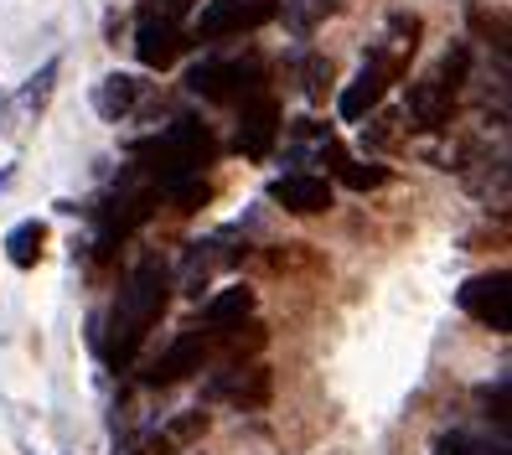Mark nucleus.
Returning a JSON list of instances; mask_svg holds the SVG:
<instances>
[{"label":"nucleus","instance_id":"obj_1","mask_svg":"<svg viewBox=\"0 0 512 455\" xmlns=\"http://www.w3.org/2000/svg\"><path fill=\"white\" fill-rule=\"evenodd\" d=\"M166 295H171L166 264L145 259L135 275H130V285L119 290V306H114V316H109V347H104V357L114 362V368H125V362L140 352L145 331L156 326L161 311H166Z\"/></svg>","mask_w":512,"mask_h":455},{"label":"nucleus","instance_id":"obj_2","mask_svg":"<svg viewBox=\"0 0 512 455\" xmlns=\"http://www.w3.org/2000/svg\"><path fill=\"white\" fill-rule=\"evenodd\" d=\"M135 156H145L150 166H156V176L166 181V187H176V181H187V176H202L207 166H213L218 156V140L213 130L202 125V119H176V125L156 140H145Z\"/></svg>","mask_w":512,"mask_h":455},{"label":"nucleus","instance_id":"obj_3","mask_svg":"<svg viewBox=\"0 0 512 455\" xmlns=\"http://www.w3.org/2000/svg\"><path fill=\"white\" fill-rule=\"evenodd\" d=\"M466 68H471V52L466 47H450L440 57V68L430 78H419L414 83V94H409V114L419 119V130H440L450 109H456V94H461V83H466Z\"/></svg>","mask_w":512,"mask_h":455},{"label":"nucleus","instance_id":"obj_4","mask_svg":"<svg viewBox=\"0 0 512 455\" xmlns=\"http://www.w3.org/2000/svg\"><path fill=\"white\" fill-rule=\"evenodd\" d=\"M259 83H264V63L259 57H233V63H202L187 73V88L202 99H213V104H238V99H254L259 94Z\"/></svg>","mask_w":512,"mask_h":455},{"label":"nucleus","instance_id":"obj_5","mask_svg":"<svg viewBox=\"0 0 512 455\" xmlns=\"http://www.w3.org/2000/svg\"><path fill=\"white\" fill-rule=\"evenodd\" d=\"M275 16H280V0H207L192 21V32L202 42H218V37H238V32H259Z\"/></svg>","mask_w":512,"mask_h":455},{"label":"nucleus","instance_id":"obj_6","mask_svg":"<svg viewBox=\"0 0 512 455\" xmlns=\"http://www.w3.org/2000/svg\"><path fill=\"white\" fill-rule=\"evenodd\" d=\"M456 306L466 316H476L492 331H512V275L507 269H492V275H471L456 290Z\"/></svg>","mask_w":512,"mask_h":455},{"label":"nucleus","instance_id":"obj_7","mask_svg":"<svg viewBox=\"0 0 512 455\" xmlns=\"http://www.w3.org/2000/svg\"><path fill=\"white\" fill-rule=\"evenodd\" d=\"M404 73V63H399V57H388V52H373L368 57V63L363 68H357V78L342 88V99H337V114L347 119V125H352V119H368V109H378V99L388 94V83H394Z\"/></svg>","mask_w":512,"mask_h":455},{"label":"nucleus","instance_id":"obj_8","mask_svg":"<svg viewBox=\"0 0 512 455\" xmlns=\"http://www.w3.org/2000/svg\"><path fill=\"white\" fill-rule=\"evenodd\" d=\"M187 37H182V26H176L171 16H156V11H145L140 26H135V57H140V68L150 73H166L176 57H182Z\"/></svg>","mask_w":512,"mask_h":455},{"label":"nucleus","instance_id":"obj_9","mask_svg":"<svg viewBox=\"0 0 512 455\" xmlns=\"http://www.w3.org/2000/svg\"><path fill=\"white\" fill-rule=\"evenodd\" d=\"M207 347H213V337H207L202 326H192V331H182L166 352H161V362L145 373V383L150 388H171V383H182V378H192V373H202V362H207Z\"/></svg>","mask_w":512,"mask_h":455},{"label":"nucleus","instance_id":"obj_10","mask_svg":"<svg viewBox=\"0 0 512 455\" xmlns=\"http://www.w3.org/2000/svg\"><path fill=\"white\" fill-rule=\"evenodd\" d=\"M275 140H280V104L254 94L244 104V119H238V150H244L249 161H264L269 150H275Z\"/></svg>","mask_w":512,"mask_h":455},{"label":"nucleus","instance_id":"obj_11","mask_svg":"<svg viewBox=\"0 0 512 455\" xmlns=\"http://www.w3.org/2000/svg\"><path fill=\"white\" fill-rule=\"evenodd\" d=\"M269 197H275L285 212H295V218H316V212L331 207V181L311 176V171H295V176H280L275 187H269Z\"/></svg>","mask_w":512,"mask_h":455},{"label":"nucleus","instance_id":"obj_12","mask_svg":"<svg viewBox=\"0 0 512 455\" xmlns=\"http://www.w3.org/2000/svg\"><path fill=\"white\" fill-rule=\"evenodd\" d=\"M254 311V290H244V285H233V290H223V295H213V300H207V331H213V337H223V331L228 326H238V321H244Z\"/></svg>","mask_w":512,"mask_h":455},{"label":"nucleus","instance_id":"obj_13","mask_svg":"<svg viewBox=\"0 0 512 455\" xmlns=\"http://www.w3.org/2000/svg\"><path fill=\"white\" fill-rule=\"evenodd\" d=\"M140 88H145V83H140L135 73H109V78L99 83L94 104H99V114H104V119H119V114H130V109H135Z\"/></svg>","mask_w":512,"mask_h":455},{"label":"nucleus","instance_id":"obj_14","mask_svg":"<svg viewBox=\"0 0 512 455\" xmlns=\"http://www.w3.org/2000/svg\"><path fill=\"white\" fill-rule=\"evenodd\" d=\"M42 244H47V223L26 218V223H16V228L6 233V259H11L16 269H32V264L42 259Z\"/></svg>","mask_w":512,"mask_h":455},{"label":"nucleus","instance_id":"obj_15","mask_svg":"<svg viewBox=\"0 0 512 455\" xmlns=\"http://www.w3.org/2000/svg\"><path fill=\"white\" fill-rule=\"evenodd\" d=\"M52 83H57V57L52 63H42V73L26 83V94H21V109H42L47 104V94H52Z\"/></svg>","mask_w":512,"mask_h":455},{"label":"nucleus","instance_id":"obj_16","mask_svg":"<svg viewBox=\"0 0 512 455\" xmlns=\"http://www.w3.org/2000/svg\"><path fill=\"white\" fill-rule=\"evenodd\" d=\"M264 399H269V373H264V368H254L249 383H238V388H233V404H244V409H259Z\"/></svg>","mask_w":512,"mask_h":455},{"label":"nucleus","instance_id":"obj_17","mask_svg":"<svg viewBox=\"0 0 512 455\" xmlns=\"http://www.w3.org/2000/svg\"><path fill=\"white\" fill-rule=\"evenodd\" d=\"M202 430H207V414H187V419L171 424V440H192V435H202Z\"/></svg>","mask_w":512,"mask_h":455},{"label":"nucleus","instance_id":"obj_18","mask_svg":"<svg viewBox=\"0 0 512 455\" xmlns=\"http://www.w3.org/2000/svg\"><path fill=\"white\" fill-rule=\"evenodd\" d=\"M182 11H192V0H166V16H171V21L182 16Z\"/></svg>","mask_w":512,"mask_h":455}]
</instances>
